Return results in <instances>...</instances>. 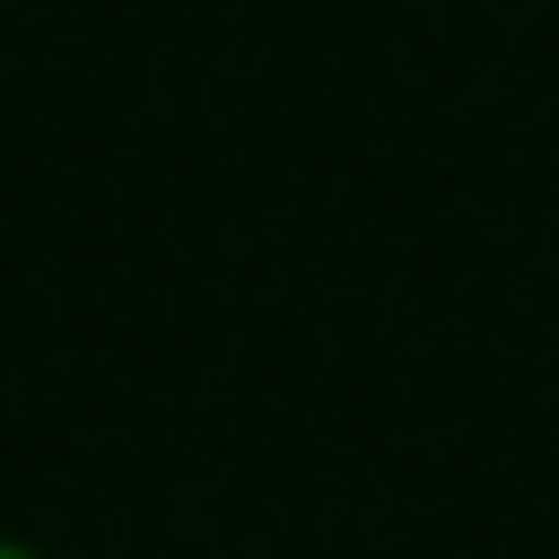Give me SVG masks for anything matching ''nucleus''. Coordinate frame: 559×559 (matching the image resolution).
Wrapping results in <instances>:
<instances>
[{
	"label": "nucleus",
	"instance_id": "f257e3e1",
	"mask_svg": "<svg viewBox=\"0 0 559 559\" xmlns=\"http://www.w3.org/2000/svg\"><path fill=\"white\" fill-rule=\"evenodd\" d=\"M0 559H21V549H0Z\"/></svg>",
	"mask_w": 559,
	"mask_h": 559
}]
</instances>
